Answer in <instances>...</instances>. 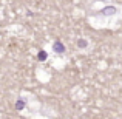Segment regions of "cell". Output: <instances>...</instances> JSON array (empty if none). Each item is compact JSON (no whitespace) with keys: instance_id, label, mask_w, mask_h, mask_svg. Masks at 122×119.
<instances>
[{"instance_id":"cell-1","label":"cell","mask_w":122,"mask_h":119,"mask_svg":"<svg viewBox=\"0 0 122 119\" xmlns=\"http://www.w3.org/2000/svg\"><path fill=\"white\" fill-rule=\"evenodd\" d=\"M53 48H54V51H56V53H65V45L62 43V42H59V40H56L53 43Z\"/></svg>"},{"instance_id":"cell-2","label":"cell","mask_w":122,"mask_h":119,"mask_svg":"<svg viewBox=\"0 0 122 119\" xmlns=\"http://www.w3.org/2000/svg\"><path fill=\"white\" fill-rule=\"evenodd\" d=\"M77 45H79V48H85L86 45H88V42H86V40H83V39H79Z\"/></svg>"}]
</instances>
